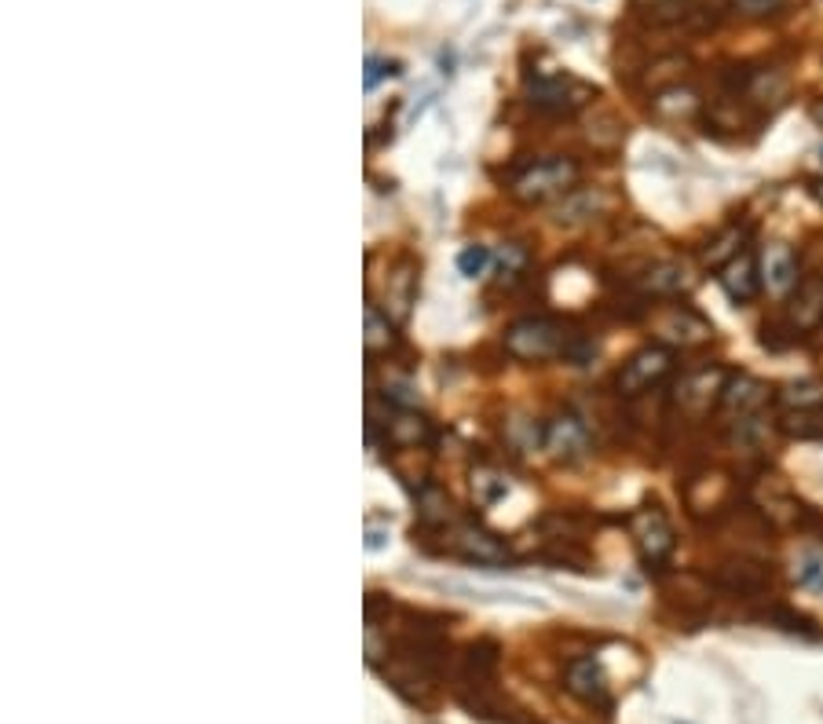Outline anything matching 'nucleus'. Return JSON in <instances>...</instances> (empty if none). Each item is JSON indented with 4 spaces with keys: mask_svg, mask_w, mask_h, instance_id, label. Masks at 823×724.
Instances as JSON below:
<instances>
[{
    "mask_svg": "<svg viewBox=\"0 0 823 724\" xmlns=\"http://www.w3.org/2000/svg\"><path fill=\"white\" fill-rule=\"evenodd\" d=\"M769 403V384L751 378V373H740V378H729V389L721 395V410L717 414L729 421H740V418H751V414H762Z\"/></svg>",
    "mask_w": 823,
    "mask_h": 724,
    "instance_id": "nucleus-12",
    "label": "nucleus"
},
{
    "mask_svg": "<svg viewBox=\"0 0 823 724\" xmlns=\"http://www.w3.org/2000/svg\"><path fill=\"white\" fill-rule=\"evenodd\" d=\"M384 435L395 451H421L432 440V424L425 418L410 414V410H395L392 421H384Z\"/></svg>",
    "mask_w": 823,
    "mask_h": 724,
    "instance_id": "nucleus-17",
    "label": "nucleus"
},
{
    "mask_svg": "<svg viewBox=\"0 0 823 724\" xmlns=\"http://www.w3.org/2000/svg\"><path fill=\"white\" fill-rule=\"evenodd\" d=\"M743 92L751 103H780L783 95H787V73L776 70V67H765V70H751V78H746Z\"/></svg>",
    "mask_w": 823,
    "mask_h": 724,
    "instance_id": "nucleus-18",
    "label": "nucleus"
},
{
    "mask_svg": "<svg viewBox=\"0 0 823 724\" xmlns=\"http://www.w3.org/2000/svg\"><path fill=\"white\" fill-rule=\"evenodd\" d=\"M488 260H491L488 245H465L458 257V271L465 274V279H476V274H483V268H488Z\"/></svg>",
    "mask_w": 823,
    "mask_h": 724,
    "instance_id": "nucleus-26",
    "label": "nucleus"
},
{
    "mask_svg": "<svg viewBox=\"0 0 823 724\" xmlns=\"http://www.w3.org/2000/svg\"><path fill=\"white\" fill-rule=\"evenodd\" d=\"M505 491H509V483L502 480V472L498 469L483 465V469L472 472V497H476V505L488 509L498 502V497H505Z\"/></svg>",
    "mask_w": 823,
    "mask_h": 724,
    "instance_id": "nucleus-24",
    "label": "nucleus"
},
{
    "mask_svg": "<svg viewBox=\"0 0 823 724\" xmlns=\"http://www.w3.org/2000/svg\"><path fill=\"white\" fill-rule=\"evenodd\" d=\"M780 429L794 440H823V410H783Z\"/></svg>",
    "mask_w": 823,
    "mask_h": 724,
    "instance_id": "nucleus-22",
    "label": "nucleus"
},
{
    "mask_svg": "<svg viewBox=\"0 0 823 724\" xmlns=\"http://www.w3.org/2000/svg\"><path fill=\"white\" fill-rule=\"evenodd\" d=\"M820 194H823V191H820Z\"/></svg>",
    "mask_w": 823,
    "mask_h": 724,
    "instance_id": "nucleus-28",
    "label": "nucleus"
},
{
    "mask_svg": "<svg viewBox=\"0 0 823 724\" xmlns=\"http://www.w3.org/2000/svg\"><path fill=\"white\" fill-rule=\"evenodd\" d=\"M418 293V264L410 257H403L392 268L389 282H384V315H392L395 322L410 315V304H414Z\"/></svg>",
    "mask_w": 823,
    "mask_h": 724,
    "instance_id": "nucleus-16",
    "label": "nucleus"
},
{
    "mask_svg": "<svg viewBox=\"0 0 823 724\" xmlns=\"http://www.w3.org/2000/svg\"><path fill=\"white\" fill-rule=\"evenodd\" d=\"M783 322L794 336H809L823 326V274H802L783 301Z\"/></svg>",
    "mask_w": 823,
    "mask_h": 724,
    "instance_id": "nucleus-8",
    "label": "nucleus"
},
{
    "mask_svg": "<svg viewBox=\"0 0 823 724\" xmlns=\"http://www.w3.org/2000/svg\"><path fill=\"white\" fill-rule=\"evenodd\" d=\"M579 161L575 158H542V161H531L528 169L520 172L513 180V198L520 202H549V198H560V194H571V187L579 183Z\"/></svg>",
    "mask_w": 823,
    "mask_h": 724,
    "instance_id": "nucleus-3",
    "label": "nucleus"
},
{
    "mask_svg": "<svg viewBox=\"0 0 823 724\" xmlns=\"http://www.w3.org/2000/svg\"><path fill=\"white\" fill-rule=\"evenodd\" d=\"M717 285L725 290L732 304H751L754 296L762 293V268H757L751 249H743L740 257L729 260V264L717 271Z\"/></svg>",
    "mask_w": 823,
    "mask_h": 724,
    "instance_id": "nucleus-13",
    "label": "nucleus"
},
{
    "mask_svg": "<svg viewBox=\"0 0 823 724\" xmlns=\"http://www.w3.org/2000/svg\"><path fill=\"white\" fill-rule=\"evenodd\" d=\"M695 110H700V92L692 89H681V84H670L655 95V114L666 118V121H681V118H692Z\"/></svg>",
    "mask_w": 823,
    "mask_h": 724,
    "instance_id": "nucleus-20",
    "label": "nucleus"
},
{
    "mask_svg": "<svg viewBox=\"0 0 823 724\" xmlns=\"http://www.w3.org/2000/svg\"><path fill=\"white\" fill-rule=\"evenodd\" d=\"M652 326L659 336H663V344H670V348L703 344V341H710V333H714V326H710L700 311L689 308V304H666V308L652 311Z\"/></svg>",
    "mask_w": 823,
    "mask_h": 724,
    "instance_id": "nucleus-9",
    "label": "nucleus"
},
{
    "mask_svg": "<svg viewBox=\"0 0 823 724\" xmlns=\"http://www.w3.org/2000/svg\"><path fill=\"white\" fill-rule=\"evenodd\" d=\"M692 285V274L681 260H663V264H652L641 279L638 290L644 301H666V296H681Z\"/></svg>",
    "mask_w": 823,
    "mask_h": 724,
    "instance_id": "nucleus-15",
    "label": "nucleus"
},
{
    "mask_svg": "<svg viewBox=\"0 0 823 724\" xmlns=\"http://www.w3.org/2000/svg\"><path fill=\"white\" fill-rule=\"evenodd\" d=\"M678 370V348L670 344H644L641 352H633L615 373V392L622 399H638L644 392L666 384Z\"/></svg>",
    "mask_w": 823,
    "mask_h": 724,
    "instance_id": "nucleus-2",
    "label": "nucleus"
},
{
    "mask_svg": "<svg viewBox=\"0 0 823 724\" xmlns=\"http://www.w3.org/2000/svg\"><path fill=\"white\" fill-rule=\"evenodd\" d=\"M443 549L446 553H454L461 560H472V564H488V567H498V564H509V545L498 539V534L483 531L480 523H469V520H458L451 527H443Z\"/></svg>",
    "mask_w": 823,
    "mask_h": 724,
    "instance_id": "nucleus-7",
    "label": "nucleus"
},
{
    "mask_svg": "<svg viewBox=\"0 0 823 724\" xmlns=\"http://www.w3.org/2000/svg\"><path fill=\"white\" fill-rule=\"evenodd\" d=\"M787 8V0H732V11L740 19H751V22H762V19H772L780 16V11Z\"/></svg>",
    "mask_w": 823,
    "mask_h": 724,
    "instance_id": "nucleus-25",
    "label": "nucleus"
},
{
    "mask_svg": "<svg viewBox=\"0 0 823 724\" xmlns=\"http://www.w3.org/2000/svg\"><path fill=\"white\" fill-rule=\"evenodd\" d=\"M762 285L772 296H780V301H787L791 290L797 285V260H794L787 242L765 245V253H762Z\"/></svg>",
    "mask_w": 823,
    "mask_h": 724,
    "instance_id": "nucleus-14",
    "label": "nucleus"
},
{
    "mask_svg": "<svg viewBox=\"0 0 823 724\" xmlns=\"http://www.w3.org/2000/svg\"><path fill=\"white\" fill-rule=\"evenodd\" d=\"M596 95V89L582 84L571 73H534L528 78V99L534 110H542L549 118H568L579 107H585Z\"/></svg>",
    "mask_w": 823,
    "mask_h": 724,
    "instance_id": "nucleus-5",
    "label": "nucleus"
},
{
    "mask_svg": "<svg viewBox=\"0 0 823 724\" xmlns=\"http://www.w3.org/2000/svg\"><path fill=\"white\" fill-rule=\"evenodd\" d=\"M542 446L549 451V457L564 461V465H571V461H582L590 457L593 451V435L590 429H585V421L575 418V414H564V418H553L545 424V440Z\"/></svg>",
    "mask_w": 823,
    "mask_h": 724,
    "instance_id": "nucleus-10",
    "label": "nucleus"
},
{
    "mask_svg": "<svg viewBox=\"0 0 823 724\" xmlns=\"http://www.w3.org/2000/svg\"><path fill=\"white\" fill-rule=\"evenodd\" d=\"M505 352L520 362H545V359H568L575 366H590L596 355V344L579 330H568L560 319L528 315L516 319L505 330Z\"/></svg>",
    "mask_w": 823,
    "mask_h": 724,
    "instance_id": "nucleus-1",
    "label": "nucleus"
},
{
    "mask_svg": "<svg viewBox=\"0 0 823 724\" xmlns=\"http://www.w3.org/2000/svg\"><path fill=\"white\" fill-rule=\"evenodd\" d=\"M776 399L783 410H823V384L813 378L791 381V384H783Z\"/></svg>",
    "mask_w": 823,
    "mask_h": 724,
    "instance_id": "nucleus-21",
    "label": "nucleus"
},
{
    "mask_svg": "<svg viewBox=\"0 0 823 724\" xmlns=\"http://www.w3.org/2000/svg\"><path fill=\"white\" fill-rule=\"evenodd\" d=\"M743 242H746V231L743 228H725L717 234L714 242H706V249H703V268H710V271H721L729 264V260H735L743 253Z\"/></svg>",
    "mask_w": 823,
    "mask_h": 724,
    "instance_id": "nucleus-19",
    "label": "nucleus"
},
{
    "mask_svg": "<svg viewBox=\"0 0 823 724\" xmlns=\"http://www.w3.org/2000/svg\"><path fill=\"white\" fill-rule=\"evenodd\" d=\"M392 73H399V62H389V59H367V78H363L367 92H373V89H378V81H381V78H392Z\"/></svg>",
    "mask_w": 823,
    "mask_h": 724,
    "instance_id": "nucleus-27",
    "label": "nucleus"
},
{
    "mask_svg": "<svg viewBox=\"0 0 823 724\" xmlns=\"http://www.w3.org/2000/svg\"><path fill=\"white\" fill-rule=\"evenodd\" d=\"M729 389V370L725 366H700L684 373L673 389V410L684 421H706L721 410V395Z\"/></svg>",
    "mask_w": 823,
    "mask_h": 724,
    "instance_id": "nucleus-4",
    "label": "nucleus"
},
{
    "mask_svg": "<svg viewBox=\"0 0 823 724\" xmlns=\"http://www.w3.org/2000/svg\"><path fill=\"white\" fill-rule=\"evenodd\" d=\"M564 688L582 698L585 706H601L608 710L611 706V692H608V677L601 663H596L593 655H579L568 663V673H564Z\"/></svg>",
    "mask_w": 823,
    "mask_h": 724,
    "instance_id": "nucleus-11",
    "label": "nucleus"
},
{
    "mask_svg": "<svg viewBox=\"0 0 823 724\" xmlns=\"http://www.w3.org/2000/svg\"><path fill=\"white\" fill-rule=\"evenodd\" d=\"M395 348V326L389 322V315H381L378 308H367V355H378L384 352L389 355Z\"/></svg>",
    "mask_w": 823,
    "mask_h": 724,
    "instance_id": "nucleus-23",
    "label": "nucleus"
},
{
    "mask_svg": "<svg viewBox=\"0 0 823 724\" xmlns=\"http://www.w3.org/2000/svg\"><path fill=\"white\" fill-rule=\"evenodd\" d=\"M630 539L638 545V556L644 567H663L673 556V549H678L673 523L659 505H641L638 513L630 516Z\"/></svg>",
    "mask_w": 823,
    "mask_h": 724,
    "instance_id": "nucleus-6",
    "label": "nucleus"
}]
</instances>
